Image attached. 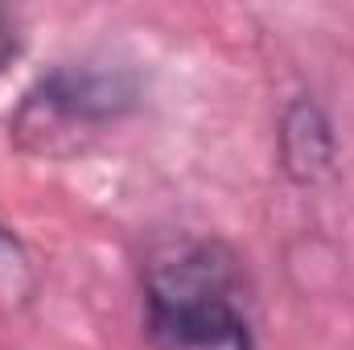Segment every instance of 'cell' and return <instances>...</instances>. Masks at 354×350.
Returning a JSON list of instances; mask_svg holds the SVG:
<instances>
[{
    "label": "cell",
    "mask_w": 354,
    "mask_h": 350,
    "mask_svg": "<svg viewBox=\"0 0 354 350\" xmlns=\"http://www.w3.org/2000/svg\"><path fill=\"white\" fill-rule=\"evenodd\" d=\"M140 103L145 79L128 62H58L21 95L8 116V132L17 149L33 157H75L91 140L124 124Z\"/></svg>",
    "instance_id": "cell-2"
},
{
    "label": "cell",
    "mask_w": 354,
    "mask_h": 350,
    "mask_svg": "<svg viewBox=\"0 0 354 350\" xmlns=\"http://www.w3.org/2000/svg\"><path fill=\"white\" fill-rule=\"evenodd\" d=\"M37 293V268L29 248L0 223V309H21Z\"/></svg>",
    "instance_id": "cell-4"
},
{
    "label": "cell",
    "mask_w": 354,
    "mask_h": 350,
    "mask_svg": "<svg viewBox=\"0 0 354 350\" xmlns=\"http://www.w3.org/2000/svg\"><path fill=\"white\" fill-rule=\"evenodd\" d=\"M149 350H256L243 260L210 235L157 243L140 268Z\"/></svg>",
    "instance_id": "cell-1"
},
{
    "label": "cell",
    "mask_w": 354,
    "mask_h": 350,
    "mask_svg": "<svg viewBox=\"0 0 354 350\" xmlns=\"http://www.w3.org/2000/svg\"><path fill=\"white\" fill-rule=\"evenodd\" d=\"M276 165L301 190H317L338 174V132L313 95H292L276 120Z\"/></svg>",
    "instance_id": "cell-3"
},
{
    "label": "cell",
    "mask_w": 354,
    "mask_h": 350,
    "mask_svg": "<svg viewBox=\"0 0 354 350\" xmlns=\"http://www.w3.org/2000/svg\"><path fill=\"white\" fill-rule=\"evenodd\" d=\"M21 50H25V37H21V21H17V12H8V8H0V75L21 58Z\"/></svg>",
    "instance_id": "cell-5"
}]
</instances>
